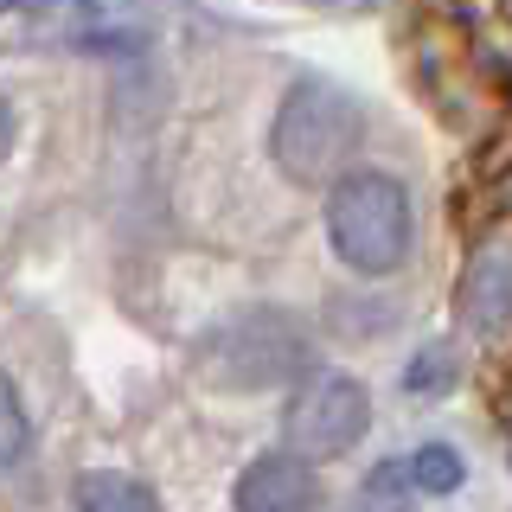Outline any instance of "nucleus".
<instances>
[{"instance_id": "obj_1", "label": "nucleus", "mask_w": 512, "mask_h": 512, "mask_svg": "<svg viewBox=\"0 0 512 512\" xmlns=\"http://www.w3.org/2000/svg\"><path fill=\"white\" fill-rule=\"evenodd\" d=\"M365 141V103L333 77H295L276 103L269 122V160L282 167V180L314 186Z\"/></svg>"}, {"instance_id": "obj_2", "label": "nucleus", "mask_w": 512, "mask_h": 512, "mask_svg": "<svg viewBox=\"0 0 512 512\" xmlns=\"http://www.w3.org/2000/svg\"><path fill=\"white\" fill-rule=\"evenodd\" d=\"M416 237V212H410V186L397 173L378 167H352L333 180L327 192V244L346 269L359 276H391L404 269Z\"/></svg>"}, {"instance_id": "obj_3", "label": "nucleus", "mask_w": 512, "mask_h": 512, "mask_svg": "<svg viewBox=\"0 0 512 512\" xmlns=\"http://www.w3.org/2000/svg\"><path fill=\"white\" fill-rule=\"evenodd\" d=\"M365 429H372V397H365V384L359 378H346V372H320L308 378L295 397H288V410H282V436L295 455H346V448H359L365 442Z\"/></svg>"}, {"instance_id": "obj_4", "label": "nucleus", "mask_w": 512, "mask_h": 512, "mask_svg": "<svg viewBox=\"0 0 512 512\" xmlns=\"http://www.w3.org/2000/svg\"><path fill=\"white\" fill-rule=\"evenodd\" d=\"M205 378L224 391H256V384H282L301 365V340L282 327L276 314H244L231 327H218L199 352Z\"/></svg>"}, {"instance_id": "obj_5", "label": "nucleus", "mask_w": 512, "mask_h": 512, "mask_svg": "<svg viewBox=\"0 0 512 512\" xmlns=\"http://www.w3.org/2000/svg\"><path fill=\"white\" fill-rule=\"evenodd\" d=\"M461 320L487 346L512 340V231H493L468 256V269H461Z\"/></svg>"}, {"instance_id": "obj_6", "label": "nucleus", "mask_w": 512, "mask_h": 512, "mask_svg": "<svg viewBox=\"0 0 512 512\" xmlns=\"http://www.w3.org/2000/svg\"><path fill=\"white\" fill-rule=\"evenodd\" d=\"M237 512H320V474L308 455H256L231 487Z\"/></svg>"}, {"instance_id": "obj_7", "label": "nucleus", "mask_w": 512, "mask_h": 512, "mask_svg": "<svg viewBox=\"0 0 512 512\" xmlns=\"http://www.w3.org/2000/svg\"><path fill=\"white\" fill-rule=\"evenodd\" d=\"M71 500H77V512H160V500H154L148 480L116 474V468H90V474H77Z\"/></svg>"}, {"instance_id": "obj_8", "label": "nucleus", "mask_w": 512, "mask_h": 512, "mask_svg": "<svg viewBox=\"0 0 512 512\" xmlns=\"http://www.w3.org/2000/svg\"><path fill=\"white\" fill-rule=\"evenodd\" d=\"M404 468H410L416 500H442V493H455L468 480V468H461V455L448 442H423L416 455H404Z\"/></svg>"}, {"instance_id": "obj_9", "label": "nucleus", "mask_w": 512, "mask_h": 512, "mask_svg": "<svg viewBox=\"0 0 512 512\" xmlns=\"http://www.w3.org/2000/svg\"><path fill=\"white\" fill-rule=\"evenodd\" d=\"M410 500H416V487H410L404 455L378 461V468L365 474V487H359V512H410Z\"/></svg>"}, {"instance_id": "obj_10", "label": "nucleus", "mask_w": 512, "mask_h": 512, "mask_svg": "<svg viewBox=\"0 0 512 512\" xmlns=\"http://www.w3.org/2000/svg\"><path fill=\"white\" fill-rule=\"evenodd\" d=\"M32 448V416L20 404V391H13V378L0 372V468H20Z\"/></svg>"}, {"instance_id": "obj_11", "label": "nucleus", "mask_w": 512, "mask_h": 512, "mask_svg": "<svg viewBox=\"0 0 512 512\" xmlns=\"http://www.w3.org/2000/svg\"><path fill=\"white\" fill-rule=\"evenodd\" d=\"M442 378H448V359H442V352H423V359H416L410 372H404V384H410L416 397H429V391H436Z\"/></svg>"}, {"instance_id": "obj_12", "label": "nucleus", "mask_w": 512, "mask_h": 512, "mask_svg": "<svg viewBox=\"0 0 512 512\" xmlns=\"http://www.w3.org/2000/svg\"><path fill=\"white\" fill-rule=\"evenodd\" d=\"M13 141H20V116H13V103L0 96V160L13 154Z\"/></svg>"}, {"instance_id": "obj_13", "label": "nucleus", "mask_w": 512, "mask_h": 512, "mask_svg": "<svg viewBox=\"0 0 512 512\" xmlns=\"http://www.w3.org/2000/svg\"><path fill=\"white\" fill-rule=\"evenodd\" d=\"M0 7H84V0H0Z\"/></svg>"}, {"instance_id": "obj_14", "label": "nucleus", "mask_w": 512, "mask_h": 512, "mask_svg": "<svg viewBox=\"0 0 512 512\" xmlns=\"http://www.w3.org/2000/svg\"><path fill=\"white\" fill-rule=\"evenodd\" d=\"M506 468H512V448H506Z\"/></svg>"}]
</instances>
